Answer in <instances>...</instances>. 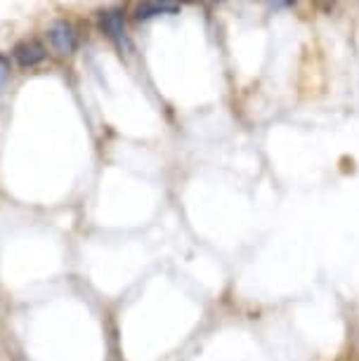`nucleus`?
Here are the masks:
<instances>
[{
    "mask_svg": "<svg viewBox=\"0 0 359 361\" xmlns=\"http://www.w3.org/2000/svg\"><path fill=\"white\" fill-rule=\"evenodd\" d=\"M180 5L171 3V0H164V3H140L135 8V19L138 22H149L154 17H168V15H178Z\"/></svg>",
    "mask_w": 359,
    "mask_h": 361,
    "instance_id": "20e7f679",
    "label": "nucleus"
},
{
    "mask_svg": "<svg viewBox=\"0 0 359 361\" xmlns=\"http://www.w3.org/2000/svg\"><path fill=\"white\" fill-rule=\"evenodd\" d=\"M8 76H10V59L0 54V87H3L5 80H8Z\"/></svg>",
    "mask_w": 359,
    "mask_h": 361,
    "instance_id": "39448f33",
    "label": "nucleus"
},
{
    "mask_svg": "<svg viewBox=\"0 0 359 361\" xmlns=\"http://www.w3.org/2000/svg\"><path fill=\"white\" fill-rule=\"evenodd\" d=\"M47 43L50 47L55 50L57 54H73L78 47V33H76V26L71 22H66V19H57V22H52L47 26Z\"/></svg>",
    "mask_w": 359,
    "mask_h": 361,
    "instance_id": "f257e3e1",
    "label": "nucleus"
},
{
    "mask_svg": "<svg viewBox=\"0 0 359 361\" xmlns=\"http://www.w3.org/2000/svg\"><path fill=\"white\" fill-rule=\"evenodd\" d=\"M12 57H15L17 64L24 66V69H33V66L45 62L47 50L36 38H26V40H19V43L12 47Z\"/></svg>",
    "mask_w": 359,
    "mask_h": 361,
    "instance_id": "7ed1b4c3",
    "label": "nucleus"
},
{
    "mask_svg": "<svg viewBox=\"0 0 359 361\" xmlns=\"http://www.w3.org/2000/svg\"><path fill=\"white\" fill-rule=\"evenodd\" d=\"M99 31L104 33L107 38L114 40L118 47H128V31H126V15L123 10L118 8H109V10H102L97 17Z\"/></svg>",
    "mask_w": 359,
    "mask_h": 361,
    "instance_id": "f03ea898",
    "label": "nucleus"
}]
</instances>
